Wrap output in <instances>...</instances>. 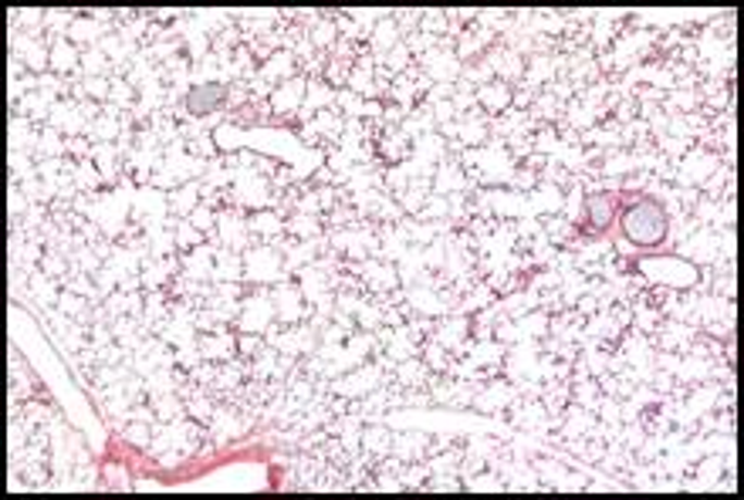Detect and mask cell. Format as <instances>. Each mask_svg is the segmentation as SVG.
Instances as JSON below:
<instances>
[{"mask_svg":"<svg viewBox=\"0 0 744 500\" xmlns=\"http://www.w3.org/2000/svg\"><path fill=\"white\" fill-rule=\"evenodd\" d=\"M623 230L633 243H660L667 234V216L657 203H636L627 216H623Z\"/></svg>","mask_w":744,"mask_h":500,"instance_id":"obj_1","label":"cell"}]
</instances>
